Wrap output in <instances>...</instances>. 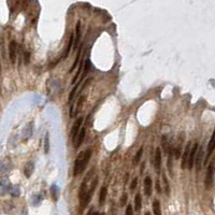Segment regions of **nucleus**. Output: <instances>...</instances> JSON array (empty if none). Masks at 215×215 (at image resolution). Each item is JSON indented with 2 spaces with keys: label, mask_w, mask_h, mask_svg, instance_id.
Instances as JSON below:
<instances>
[{
  "label": "nucleus",
  "mask_w": 215,
  "mask_h": 215,
  "mask_svg": "<svg viewBox=\"0 0 215 215\" xmlns=\"http://www.w3.org/2000/svg\"><path fill=\"white\" fill-rule=\"evenodd\" d=\"M92 149H88L84 151V152H81L79 154V156L76 157L75 161H74V167H73V176H76L81 174L84 169L86 168V166L90 161V157H92Z\"/></svg>",
  "instance_id": "obj_1"
},
{
  "label": "nucleus",
  "mask_w": 215,
  "mask_h": 215,
  "mask_svg": "<svg viewBox=\"0 0 215 215\" xmlns=\"http://www.w3.org/2000/svg\"><path fill=\"white\" fill-rule=\"evenodd\" d=\"M214 162L210 164L208 168V171H207V176H205V180H204V185L205 188L210 189L212 187V184H213V178H214Z\"/></svg>",
  "instance_id": "obj_2"
},
{
  "label": "nucleus",
  "mask_w": 215,
  "mask_h": 215,
  "mask_svg": "<svg viewBox=\"0 0 215 215\" xmlns=\"http://www.w3.org/2000/svg\"><path fill=\"white\" fill-rule=\"evenodd\" d=\"M82 123H83V117H79V118L74 122L72 128H71V138H72L74 143L76 142L78 136H79L80 131H81V125H82Z\"/></svg>",
  "instance_id": "obj_3"
},
{
  "label": "nucleus",
  "mask_w": 215,
  "mask_h": 215,
  "mask_svg": "<svg viewBox=\"0 0 215 215\" xmlns=\"http://www.w3.org/2000/svg\"><path fill=\"white\" fill-rule=\"evenodd\" d=\"M9 55H10L11 63H15V59H16L17 55V43L15 41H11L10 45H9Z\"/></svg>",
  "instance_id": "obj_4"
},
{
  "label": "nucleus",
  "mask_w": 215,
  "mask_h": 215,
  "mask_svg": "<svg viewBox=\"0 0 215 215\" xmlns=\"http://www.w3.org/2000/svg\"><path fill=\"white\" fill-rule=\"evenodd\" d=\"M192 149H190V142H188V144L186 145L184 154H183V161H182V168L185 169L188 166V160H189V155H190Z\"/></svg>",
  "instance_id": "obj_5"
},
{
  "label": "nucleus",
  "mask_w": 215,
  "mask_h": 215,
  "mask_svg": "<svg viewBox=\"0 0 215 215\" xmlns=\"http://www.w3.org/2000/svg\"><path fill=\"white\" fill-rule=\"evenodd\" d=\"M86 125H84L81 128V131H80L79 136H78V139H76V142L74 143V147L75 149H78V147H80L81 146V144L83 143V141H84V139H85V135H86Z\"/></svg>",
  "instance_id": "obj_6"
},
{
  "label": "nucleus",
  "mask_w": 215,
  "mask_h": 215,
  "mask_svg": "<svg viewBox=\"0 0 215 215\" xmlns=\"http://www.w3.org/2000/svg\"><path fill=\"white\" fill-rule=\"evenodd\" d=\"M154 166L157 171L160 170V167H161V149L157 147L156 149V153H155V159H154Z\"/></svg>",
  "instance_id": "obj_7"
},
{
  "label": "nucleus",
  "mask_w": 215,
  "mask_h": 215,
  "mask_svg": "<svg viewBox=\"0 0 215 215\" xmlns=\"http://www.w3.org/2000/svg\"><path fill=\"white\" fill-rule=\"evenodd\" d=\"M152 179L149 176H146L144 179V192L147 197L152 195Z\"/></svg>",
  "instance_id": "obj_8"
},
{
  "label": "nucleus",
  "mask_w": 215,
  "mask_h": 215,
  "mask_svg": "<svg viewBox=\"0 0 215 215\" xmlns=\"http://www.w3.org/2000/svg\"><path fill=\"white\" fill-rule=\"evenodd\" d=\"M197 149H198V144L196 143L195 145L192 147V152H190V155H189V160H188V169H192V166H194V162H195V157L196 154H197Z\"/></svg>",
  "instance_id": "obj_9"
},
{
  "label": "nucleus",
  "mask_w": 215,
  "mask_h": 215,
  "mask_svg": "<svg viewBox=\"0 0 215 215\" xmlns=\"http://www.w3.org/2000/svg\"><path fill=\"white\" fill-rule=\"evenodd\" d=\"M80 39H81V23L78 22L75 26V39H74V50H76V47L79 45Z\"/></svg>",
  "instance_id": "obj_10"
},
{
  "label": "nucleus",
  "mask_w": 215,
  "mask_h": 215,
  "mask_svg": "<svg viewBox=\"0 0 215 215\" xmlns=\"http://www.w3.org/2000/svg\"><path fill=\"white\" fill-rule=\"evenodd\" d=\"M202 158H203V149H202V147H200L199 152L197 153V157H196V159H195L196 168H197V170H198V171L200 170V168H201Z\"/></svg>",
  "instance_id": "obj_11"
},
{
  "label": "nucleus",
  "mask_w": 215,
  "mask_h": 215,
  "mask_svg": "<svg viewBox=\"0 0 215 215\" xmlns=\"http://www.w3.org/2000/svg\"><path fill=\"white\" fill-rule=\"evenodd\" d=\"M33 169H35L33 162L29 161L26 166H25V168H24V174H25L27 178H30V176L32 174V172H33Z\"/></svg>",
  "instance_id": "obj_12"
},
{
  "label": "nucleus",
  "mask_w": 215,
  "mask_h": 215,
  "mask_svg": "<svg viewBox=\"0 0 215 215\" xmlns=\"http://www.w3.org/2000/svg\"><path fill=\"white\" fill-rule=\"evenodd\" d=\"M215 149V130H214V133H213V135H212V138H211V140H210V142H209L208 156H207V159L210 157V155L212 154V152H213V149Z\"/></svg>",
  "instance_id": "obj_13"
},
{
  "label": "nucleus",
  "mask_w": 215,
  "mask_h": 215,
  "mask_svg": "<svg viewBox=\"0 0 215 215\" xmlns=\"http://www.w3.org/2000/svg\"><path fill=\"white\" fill-rule=\"evenodd\" d=\"M90 59H87L85 61V69H84V71H83L82 75H81V78H80V80H79V82L76 83L78 85H80V83H81L83 80H84V78L86 76V74H87V73H88V71H90Z\"/></svg>",
  "instance_id": "obj_14"
},
{
  "label": "nucleus",
  "mask_w": 215,
  "mask_h": 215,
  "mask_svg": "<svg viewBox=\"0 0 215 215\" xmlns=\"http://www.w3.org/2000/svg\"><path fill=\"white\" fill-rule=\"evenodd\" d=\"M74 43V36H73V33L70 36V39H69V42H68V45H67L66 50H65V53L63 55V58H66L70 53V50H71V47H72V44Z\"/></svg>",
  "instance_id": "obj_15"
},
{
  "label": "nucleus",
  "mask_w": 215,
  "mask_h": 215,
  "mask_svg": "<svg viewBox=\"0 0 215 215\" xmlns=\"http://www.w3.org/2000/svg\"><path fill=\"white\" fill-rule=\"evenodd\" d=\"M153 211L155 215H161V208H160V203L158 200L153 201Z\"/></svg>",
  "instance_id": "obj_16"
},
{
  "label": "nucleus",
  "mask_w": 215,
  "mask_h": 215,
  "mask_svg": "<svg viewBox=\"0 0 215 215\" xmlns=\"http://www.w3.org/2000/svg\"><path fill=\"white\" fill-rule=\"evenodd\" d=\"M106 192H108V190H106V187H102L101 190H100V194H99V204L100 205H102L103 203H104V201H106Z\"/></svg>",
  "instance_id": "obj_17"
},
{
  "label": "nucleus",
  "mask_w": 215,
  "mask_h": 215,
  "mask_svg": "<svg viewBox=\"0 0 215 215\" xmlns=\"http://www.w3.org/2000/svg\"><path fill=\"white\" fill-rule=\"evenodd\" d=\"M141 205H142V199H141V195L138 194L135 198V209H136V211L141 210Z\"/></svg>",
  "instance_id": "obj_18"
},
{
  "label": "nucleus",
  "mask_w": 215,
  "mask_h": 215,
  "mask_svg": "<svg viewBox=\"0 0 215 215\" xmlns=\"http://www.w3.org/2000/svg\"><path fill=\"white\" fill-rule=\"evenodd\" d=\"M162 182H164V188H165V192L167 194V195H169L170 194V186H169V182L168 180H167V176H166V174L162 172Z\"/></svg>",
  "instance_id": "obj_19"
},
{
  "label": "nucleus",
  "mask_w": 215,
  "mask_h": 215,
  "mask_svg": "<svg viewBox=\"0 0 215 215\" xmlns=\"http://www.w3.org/2000/svg\"><path fill=\"white\" fill-rule=\"evenodd\" d=\"M81 51H82V49L80 47L79 50H78V55H76V58H75V60H74V63H73L72 67H71V69H70V72H71V71H73V70L75 69L76 63H79V60H80V56H81Z\"/></svg>",
  "instance_id": "obj_20"
},
{
  "label": "nucleus",
  "mask_w": 215,
  "mask_h": 215,
  "mask_svg": "<svg viewBox=\"0 0 215 215\" xmlns=\"http://www.w3.org/2000/svg\"><path fill=\"white\" fill-rule=\"evenodd\" d=\"M142 153H143V147H141V149L138 151L137 155L135 156V158H133V164H135V165H137V164L140 161V158H141V156H142Z\"/></svg>",
  "instance_id": "obj_21"
},
{
  "label": "nucleus",
  "mask_w": 215,
  "mask_h": 215,
  "mask_svg": "<svg viewBox=\"0 0 215 215\" xmlns=\"http://www.w3.org/2000/svg\"><path fill=\"white\" fill-rule=\"evenodd\" d=\"M49 149H50V140H49V133H47L45 140H44V152H45V154L49 153Z\"/></svg>",
  "instance_id": "obj_22"
},
{
  "label": "nucleus",
  "mask_w": 215,
  "mask_h": 215,
  "mask_svg": "<svg viewBox=\"0 0 215 215\" xmlns=\"http://www.w3.org/2000/svg\"><path fill=\"white\" fill-rule=\"evenodd\" d=\"M83 61H81V63H80V67H79V70H78V72H76V74H75V76H74V78H73V80H72V84H74V83L76 82V80H78V78H79L80 76V74H81V72H82V70H83Z\"/></svg>",
  "instance_id": "obj_23"
},
{
  "label": "nucleus",
  "mask_w": 215,
  "mask_h": 215,
  "mask_svg": "<svg viewBox=\"0 0 215 215\" xmlns=\"http://www.w3.org/2000/svg\"><path fill=\"white\" fill-rule=\"evenodd\" d=\"M161 145H162V147H164V149H165V152L168 153V142H167V138H166L165 136L162 137V139H161Z\"/></svg>",
  "instance_id": "obj_24"
},
{
  "label": "nucleus",
  "mask_w": 215,
  "mask_h": 215,
  "mask_svg": "<svg viewBox=\"0 0 215 215\" xmlns=\"http://www.w3.org/2000/svg\"><path fill=\"white\" fill-rule=\"evenodd\" d=\"M127 194H124V195L122 196V199H121V207H124V205H126V203H127Z\"/></svg>",
  "instance_id": "obj_25"
},
{
  "label": "nucleus",
  "mask_w": 215,
  "mask_h": 215,
  "mask_svg": "<svg viewBox=\"0 0 215 215\" xmlns=\"http://www.w3.org/2000/svg\"><path fill=\"white\" fill-rule=\"evenodd\" d=\"M51 192L53 194L54 200H57V188H56V186H53V187L51 188Z\"/></svg>",
  "instance_id": "obj_26"
},
{
  "label": "nucleus",
  "mask_w": 215,
  "mask_h": 215,
  "mask_svg": "<svg viewBox=\"0 0 215 215\" xmlns=\"http://www.w3.org/2000/svg\"><path fill=\"white\" fill-rule=\"evenodd\" d=\"M125 215H133V207L130 204H128L127 209H126V214Z\"/></svg>",
  "instance_id": "obj_27"
},
{
  "label": "nucleus",
  "mask_w": 215,
  "mask_h": 215,
  "mask_svg": "<svg viewBox=\"0 0 215 215\" xmlns=\"http://www.w3.org/2000/svg\"><path fill=\"white\" fill-rule=\"evenodd\" d=\"M137 185H138V179L137 178H135V179L133 180V183H131V186H130V188H131V190H135L137 187Z\"/></svg>",
  "instance_id": "obj_28"
},
{
  "label": "nucleus",
  "mask_w": 215,
  "mask_h": 215,
  "mask_svg": "<svg viewBox=\"0 0 215 215\" xmlns=\"http://www.w3.org/2000/svg\"><path fill=\"white\" fill-rule=\"evenodd\" d=\"M180 155H181V149H176V158H180Z\"/></svg>",
  "instance_id": "obj_29"
},
{
  "label": "nucleus",
  "mask_w": 215,
  "mask_h": 215,
  "mask_svg": "<svg viewBox=\"0 0 215 215\" xmlns=\"http://www.w3.org/2000/svg\"><path fill=\"white\" fill-rule=\"evenodd\" d=\"M156 186H157V192H158L159 194H160V192H161V189H160V186H159L158 181H157V184H156Z\"/></svg>",
  "instance_id": "obj_30"
},
{
  "label": "nucleus",
  "mask_w": 215,
  "mask_h": 215,
  "mask_svg": "<svg viewBox=\"0 0 215 215\" xmlns=\"http://www.w3.org/2000/svg\"><path fill=\"white\" fill-rule=\"evenodd\" d=\"M92 214H93V211H90V213H88L87 215H92Z\"/></svg>",
  "instance_id": "obj_31"
},
{
  "label": "nucleus",
  "mask_w": 215,
  "mask_h": 215,
  "mask_svg": "<svg viewBox=\"0 0 215 215\" xmlns=\"http://www.w3.org/2000/svg\"><path fill=\"white\" fill-rule=\"evenodd\" d=\"M92 215H99V214H98V213H96V212H94V213H93V214H92Z\"/></svg>",
  "instance_id": "obj_32"
},
{
  "label": "nucleus",
  "mask_w": 215,
  "mask_h": 215,
  "mask_svg": "<svg viewBox=\"0 0 215 215\" xmlns=\"http://www.w3.org/2000/svg\"><path fill=\"white\" fill-rule=\"evenodd\" d=\"M145 215H151V213H149V212H146Z\"/></svg>",
  "instance_id": "obj_33"
},
{
  "label": "nucleus",
  "mask_w": 215,
  "mask_h": 215,
  "mask_svg": "<svg viewBox=\"0 0 215 215\" xmlns=\"http://www.w3.org/2000/svg\"><path fill=\"white\" fill-rule=\"evenodd\" d=\"M100 215H104V214H100Z\"/></svg>",
  "instance_id": "obj_34"
}]
</instances>
